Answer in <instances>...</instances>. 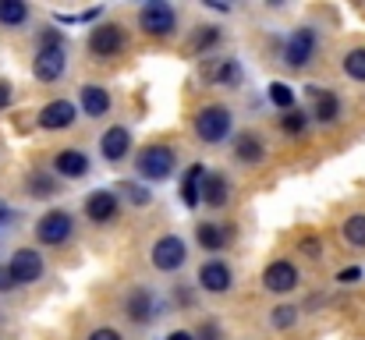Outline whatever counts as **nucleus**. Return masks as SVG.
Segmentation results:
<instances>
[{"mask_svg":"<svg viewBox=\"0 0 365 340\" xmlns=\"http://www.w3.org/2000/svg\"><path fill=\"white\" fill-rule=\"evenodd\" d=\"M202 78L213 82V86L238 89V86H242V68H238V61H231V57H213V61L202 64Z\"/></svg>","mask_w":365,"mask_h":340,"instance_id":"10","label":"nucleus"},{"mask_svg":"<svg viewBox=\"0 0 365 340\" xmlns=\"http://www.w3.org/2000/svg\"><path fill=\"white\" fill-rule=\"evenodd\" d=\"M305 124H309V113H298V110L284 113V120H280V128H284L287 135H302V131H305Z\"/></svg>","mask_w":365,"mask_h":340,"instance_id":"28","label":"nucleus"},{"mask_svg":"<svg viewBox=\"0 0 365 340\" xmlns=\"http://www.w3.org/2000/svg\"><path fill=\"white\" fill-rule=\"evenodd\" d=\"M235 153H238V160H248V163L262 160V145H259L255 135H242V138L235 142Z\"/></svg>","mask_w":365,"mask_h":340,"instance_id":"24","label":"nucleus"},{"mask_svg":"<svg viewBox=\"0 0 365 340\" xmlns=\"http://www.w3.org/2000/svg\"><path fill=\"white\" fill-rule=\"evenodd\" d=\"M71 217L64 213V210H50V213H43L39 217V224H36V237L43 241V244H64L68 237H71Z\"/></svg>","mask_w":365,"mask_h":340,"instance_id":"5","label":"nucleus"},{"mask_svg":"<svg viewBox=\"0 0 365 340\" xmlns=\"http://www.w3.org/2000/svg\"><path fill=\"white\" fill-rule=\"evenodd\" d=\"M7 273L14 284H36L43 277V255L32 252V248H18L7 262Z\"/></svg>","mask_w":365,"mask_h":340,"instance_id":"6","label":"nucleus"},{"mask_svg":"<svg viewBox=\"0 0 365 340\" xmlns=\"http://www.w3.org/2000/svg\"><path fill=\"white\" fill-rule=\"evenodd\" d=\"M29 18V7L21 0H0V25H21Z\"/></svg>","mask_w":365,"mask_h":340,"instance_id":"23","label":"nucleus"},{"mask_svg":"<svg viewBox=\"0 0 365 340\" xmlns=\"http://www.w3.org/2000/svg\"><path fill=\"white\" fill-rule=\"evenodd\" d=\"M75 103H68V100H53V103H46L43 113H39V128H46V131H61V128H68L71 120H75Z\"/></svg>","mask_w":365,"mask_h":340,"instance_id":"15","label":"nucleus"},{"mask_svg":"<svg viewBox=\"0 0 365 340\" xmlns=\"http://www.w3.org/2000/svg\"><path fill=\"white\" fill-rule=\"evenodd\" d=\"M11 217H14V213H11V210H7V206H4V202H0V224H7V220H11Z\"/></svg>","mask_w":365,"mask_h":340,"instance_id":"40","label":"nucleus"},{"mask_svg":"<svg viewBox=\"0 0 365 340\" xmlns=\"http://www.w3.org/2000/svg\"><path fill=\"white\" fill-rule=\"evenodd\" d=\"M195 340H220V334H217V323H206L202 330H199V337Z\"/></svg>","mask_w":365,"mask_h":340,"instance_id":"34","label":"nucleus"},{"mask_svg":"<svg viewBox=\"0 0 365 340\" xmlns=\"http://www.w3.org/2000/svg\"><path fill=\"white\" fill-rule=\"evenodd\" d=\"M344 237H348V244L362 248L365 244V213H355V217L344 220Z\"/></svg>","mask_w":365,"mask_h":340,"instance_id":"25","label":"nucleus"},{"mask_svg":"<svg viewBox=\"0 0 365 340\" xmlns=\"http://www.w3.org/2000/svg\"><path fill=\"white\" fill-rule=\"evenodd\" d=\"M53 188H57V185H53L46 174H32V177H29V192H32V195H39V199L53 195Z\"/></svg>","mask_w":365,"mask_h":340,"instance_id":"29","label":"nucleus"},{"mask_svg":"<svg viewBox=\"0 0 365 340\" xmlns=\"http://www.w3.org/2000/svg\"><path fill=\"white\" fill-rule=\"evenodd\" d=\"M309 96H312V113H316V120H323V124L337 120V113H341V103H337V96H334V93L309 86Z\"/></svg>","mask_w":365,"mask_h":340,"instance_id":"19","label":"nucleus"},{"mask_svg":"<svg viewBox=\"0 0 365 340\" xmlns=\"http://www.w3.org/2000/svg\"><path fill=\"white\" fill-rule=\"evenodd\" d=\"M128 319L131 323H153L160 312H163V302L153 294V291H145V287H138V291H131L128 294Z\"/></svg>","mask_w":365,"mask_h":340,"instance_id":"9","label":"nucleus"},{"mask_svg":"<svg viewBox=\"0 0 365 340\" xmlns=\"http://www.w3.org/2000/svg\"><path fill=\"white\" fill-rule=\"evenodd\" d=\"M121 192L128 195V202H135V206H149V199H153V195H149L142 185H131V181H128V185H121Z\"/></svg>","mask_w":365,"mask_h":340,"instance_id":"31","label":"nucleus"},{"mask_svg":"<svg viewBox=\"0 0 365 340\" xmlns=\"http://www.w3.org/2000/svg\"><path fill=\"white\" fill-rule=\"evenodd\" d=\"M202 181H206V167L202 163H192L188 174H185V181H181V202L188 210H195L202 202Z\"/></svg>","mask_w":365,"mask_h":340,"instance_id":"18","label":"nucleus"},{"mask_svg":"<svg viewBox=\"0 0 365 340\" xmlns=\"http://www.w3.org/2000/svg\"><path fill=\"white\" fill-rule=\"evenodd\" d=\"M195 135L202 142H210V145L224 142L231 135V110L227 107H206V110H199V117H195Z\"/></svg>","mask_w":365,"mask_h":340,"instance_id":"2","label":"nucleus"},{"mask_svg":"<svg viewBox=\"0 0 365 340\" xmlns=\"http://www.w3.org/2000/svg\"><path fill=\"white\" fill-rule=\"evenodd\" d=\"M7 103H11V86H7V82H0V110H4Z\"/></svg>","mask_w":365,"mask_h":340,"instance_id":"38","label":"nucleus"},{"mask_svg":"<svg viewBox=\"0 0 365 340\" xmlns=\"http://www.w3.org/2000/svg\"><path fill=\"white\" fill-rule=\"evenodd\" d=\"M14 287V280H11V273H7V266L0 269V291H11Z\"/></svg>","mask_w":365,"mask_h":340,"instance_id":"37","label":"nucleus"},{"mask_svg":"<svg viewBox=\"0 0 365 340\" xmlns=\"http://www.w3.org/2000/svg\"><path fill=\"white\" fill-rule=\"evenodd\" d=\"M138 25H142L149 36H170L174 25H178V14H174L170 4H163V0H149V4L142 7V14H138Z\"/></svg>","mask_w":365,"mask_h":340,"instance_id":"4","label":"nucleus"},{"mask_svg":"<svg viewBox=\"0 0 365 340\" xmlns=\"http://www.w3.org/2000/svg\"><path fill=\"white\" fill-rule=\"evenodd\" d=\"M167 340H195V337H192L188 330H174V334H170V337H167Z\"/></svg>","mask_w":365,"mask_h":340,"instance_id":"39","label":"nucleus"},{"mask_svg":"<svg viewBox=\"0 0 365 340\" xmlns=\"http://www.w3.org/2000/svg\"><path fill=\"white\" fill-rule=\"evenodd\" d=\"M185 259H188V248H185V241H181L178 234H163V237L153 244V266H156L160 273L181 269Z\"/></svg>","mask_w":365,"mask_h":340,"instance_id":"3","label":"nucleus"},{"mask_svg":"<svg viewBox=\"0 0 365 340\" xmlns=\"http://www.w3.org/2000/svg\"><path fill=\"white\" fill-rule=\"evenodd\" d=\"M53 170L61 174V177H86L89 174V156L86 153H78V149H64V153H57V160H53Z\"/></svg>","mask_w":365,"mask_h":340,"instance_id":"17","label":"nucleus"},{"mask_svg":"<svg viewBox=\"0 0 365 340\" xmlns=\"http://www.w3.org/2000/svg\"><path fill=\"white\" fill-rule=\"evenodd\" d=\"M359 277H362V269H341L337 280H341V284H351V280H359Z\"/></svg>","mask_w":365,"mask_h":340,"instance_id":"35","label":"nucleus"},{"mask_svg":"<svg viewBox=\"0 0 365 340\" xmlns=\"http://www.w3.org/2000/svg\"><path fill=\"white\" fill-rule=\"evenodd\" d=\"M312 53H316V32L312 29H294L284 43V61L291 68H302V64L312 61Z\"/></svg>","mask_w":365,"mask_h":340,"instance_id":"7","label":"nucleus"},{"mask_svg":"<svg viewBox=\"0 0 365 340\" xmlns=\"http://www.w3.org/2000/svg\"><path fill=\"white\" fill-rule=\"evenodd\" d=\"M86 217H89L93 224H107V220H114V217H118V195L107 192V188L93 192V195L86 199Z\"/></svg>","mask_w":365,"mask_h":340,"instance_id":"14","label":"nucleus"},{"mask_svg":"<svg viewBox=\"0 0 365 340\" xmlns=\"http://www.w3.org/2000/svg\"><path fill=\"white\" fill-rule=\"evenodd\" d=\"M302 252H309L312 259L319 255V244H316V237H309V241H302Z\"/></svg>","mask_w":365,"mask_h":340,"instance_id":"36","label":"nucleus"},{"mask_svg":"<svg viewBox=\"0 0 365 340\" xmlns=\"http://www.w3.org/2000/svg\"><path fill=\"white\" fill-rule=\"evenodd\" d=\"M294 319H298V309H291V305H280V309H273V316H269V323L280 326V330H287Z\"/></svg>","mask_w":365,"mask_h":340,"instance_id":"30","label":"nucleus"},{"mask_svg":"<svg viewBox=\"0 0 365 340\" xmlns=\"http://www.w3.org/2000/svg\"><path fill=\"white\" fill-rule=\"evenodd\" d=\"M344 71H348V78H355V82H365V46L351 50V53L344 57Z\"/></svg>","mask_w":365,"mask_h":340,"instance_id":"26","label":"nucleus"},{"mask_svg":"<svg viewBox=\"0 0 365 340\" xmlns=\"http://www.w3.org/2000/svg\"><path fill=\"white\" fill-rule=\"evenodd\" d=\"M269 103H273V107H284V110H291V107H294V93H291V86H284V82H273V86H269Z\"/></svg>","mask_w":365,"mask_h":340,"instance_id":"27","label":"nucleus"},{"mask_svg":"<svg viewBox=\"0 0 365 340\" xmlns=\"http://www.w3.org/2000/svg\"><path fill=\"white\" fill-rule=\"evenodd\" d=\"M262 284L269 287V291H277V294H287V291H294L298 287V269L291 266V262H269L266 266V273H262Z\"/></svg>","mask_w":365,"mask_h":340,"instance_id":"13","label":"nucleus"},{"mask_svg":"<svg viewBox=\"0 0 365 340\" xmlns=\"http://www.w3.org/2000/svg\"><path fill=\"white\" fill-rule=\"evenodd\" d=\"M82 110L89 113V117H103V113L110 110V96H107V89H100V86H86V89H82Z\"/></svg>","mask_w":365,"mask_h":340,"instance_id":"21","label":"nucleus"},{"mask_svg":"<svg viewBox=\"0 0 365 340\" xmlns=\"http://www.w3.org/2000/svg\"><path fill=\"white\" fill-rule=\"evenodd\" d=\"M227 195H231L227 181H224L220 174H206V181H202V202L213 206V210H220V206L227 202Z\"/></svg>","mask_w":365,"mask_h":340,"instance_id":"20","label":"nucleus"},{"mask_svg":"<svg viewBox=\"0 0 365 340\" xmlns=\"http://www.w3.org/2000/svg\"><path fill=\"white\" fill-rule=\"evenodd\" d=\"M195 237H199V244H202L206 252H220V248L231 241V230H224V227H217V224H199Z\"/></svg>","mask_w":365,"mask_h":340,"instance_id":"22","label":"nucleus"},{"mask_svg":"<svg viewBox=\"0 0 365 340\" xmlns=\"http://www.w3.org/2000/svg\"><path fill=\"white\" fill-rule=\"evenodd\" d=\"M64 64H68L64 46H39V53H36V61H32V75H36L39 82H57V78L64 75Z\"/></svg>","mask_w":365,"mask_h":340,"instance_id":"8","label":"nucleus"},{"mask_svg":"<svg viewBox=\"0 0 365 340\" xmlns=\"http://www.w3.org/2000/svg\"><path fill=\"white\" fill-rule=\"evenodd\" d=\"M128 149H131V135H128V128H110L103 138H100V153H103V160H110V163H118L128 156Z\"/></svg>","mask_w":365,"mask_h":340,"instance_id":"16","label":"nucleus"},{"mask_svg":"<svg viewBox=\"0 0 365 340\" xmlns=\"http://www.w3.org/2000/svg\"><path fill=\"white\" fill-rule=\"evenodd\" d=\"M89 50L96 57H118L124 50V29L121 25H96L89 36Z\"/></svg>","mask_w":365,"mask_h":340,"instance_id":"11","label":"nucleus"},{"mask_svg":"<svg viewBox=\"0 0 365 340\" xmlns=\"http://www.w3.org/2000/svg\"><path fill=\"white\" fill-rule=\"evenodd\" d=\"M217 39H220V32H217V29H210V25H206V29H202V32H199V39H195V50H199V53H206V50H210V46H213V43H217Z\"/></svg>","mask_w":365,"mask_h":340,"instance_id":"32","label":"nucleus"},{"mask_svg":"<svg viewBox=\"0 0 365 340\" xmlns=\"http://www.w3.org/2000/svg\"><path fill=\"white\" fill-rule=\"evenodd\" d=\"M231 266L227 262H220V259H210L202 269H199V284H202V291H210V294H224V291H231Z\"/></svg>","mask_w":365,"mask_h":340,"instance_id":"12","label":"nucleus"},{"mask_svg":"<svg viewBox=\"0 0 365 340\" xmlns=\"http://www.w3.org/2000/svg\"><path fill=\"white\" fill-rule=\"evenodd\" d=\"M174 163H178V156L170 145H145L138 153V174L145 181H167L174 174Z\"/></svg>","mask_w":365,"mask_h":340,"instance_id":"1","label":"nucleus"},{"mask_svg":"<svg viewBox=\"0 0 365 340\" xmlns=\"http://www.w3.org/2000/svg\"><path fill=\"white\" fill-rule=\"evenodd\" d=\"M89 340H121V334H118V330H110V326H100V330H93V334H89Z\"/></svg>","mask_w":365,"mask_h":340,"instance_id":"33","label":"nucleus"}]
</instances>
